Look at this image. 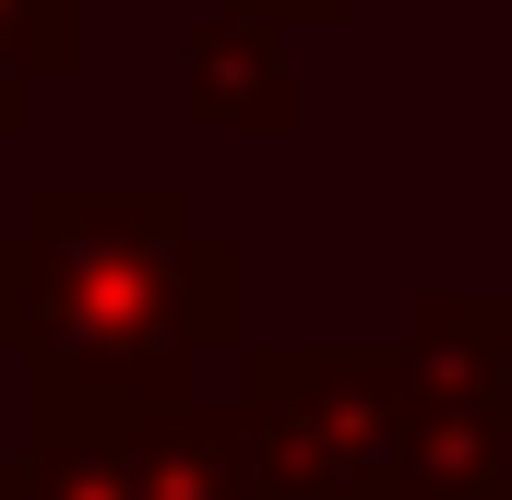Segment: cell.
Segmentation results:
<instances>
[{
	"label": "cell",
	"mask_w": 512,
	"mask_h": 500,
	"mask_svg": "<svg viewBox=\"0 0 512 500\" xmlns=\"http://www.w3.org/2000/svg\"><path fill=\"white\" fill-rule=\"evenodd\" d=\"M465 500H512V465H501V477H477V489H465Z\"/></svg>",
	"instance_id": "obj_7"
},
{
	"label": "cell",
	"mask_w": 512,
	"mask_h": 500,
	"mask_svg": "<svg viewBox=\"0 0 512 500\" xmlns=\"http://www.w3.org/2000/svg\"><path fill=\"white\" fill-rule=\"evenodd\" d=\"M239 405H251L262 465L286 500H417V393L393 358L251 346Z\"/></svg>",
	"instance_id": "obj_2"
},
{
	"label": "cell",
	"mask_w": 512,
	"mask_h": 500,
	"mask_svg": "<svg viewBox=\"0 0 512 500\" xmlns=\"http://www.w3.org/2000/svg\"><path fill=\"white\" fill-rule=\"evenodd\" d=\"M60 72H84V0H0V131H24Z\"/></svg>",
	"instance_id": "obj_4"
},
{
	"label": "cell",
	"mask_w": 512,
	"mask_h": 500,
	"mask_svg": "<svg viewBox=\"0 0 512 500\" xmlns=\"http://www.w3.org/2000/svg\"><path fill=\"white\" fill-rule=\"evenodd\" d=\"M215 12H251V24L286 36V24H334V12H358V0H215Z\"/></svg>",
	"instance_id": "obj_5"
},
{
	"label": "cell",
	"mask_w": 512,
	"mask_h": 500,
	"mask_svg": "<svg viewBox=\"0 0 512 500\" xmlns=\"http://www.w3.org/2000/svg\"><path fill=\"white\" fill-rule=\"evenodd\" d=\"M12 298H24V274H12V239H0V346H12Z\"/></svg>",
	"instance_id": "obj_6"
},
{
	"label": "cell",
	"mask_w": 512,
	"mask_h": 500,
	"mask_svg": "<svg viewBox=\"0 0 512 500\" xmlns=\"http://www.w3.org/2000/svg\"><path fill=\"white\" fill-rule=\"evenodd\" d=\"M179 108L203 131H298V60L251 12H203L179 24Z\"/></svg>",
	"instance_id": "obj_3"
},
{
	"label": "cell",
	"mask_w": 512,
	"mask_h": 500,
	"mask_svg": "<svg viewBox=\"0 0 512 500\" xmlns=\"http://www.w3.org/2000/svg\"><path fill=\"white\" fill-rule=\"evenodd\" d=\"M12 346L36 429H120L191 405V370L239 346V250L155 179H36L12 227Z\"/></svg>",
	"instance_id": "obj_1"
}]
</instances>
